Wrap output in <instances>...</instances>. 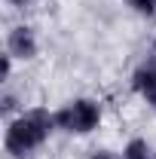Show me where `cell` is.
<instances>
[{"label": "cell", "instance_id": "6da1fadb", "mask_svg": "<svg viewBox=\"0 0 156 159\" xmlns=\"http://www.w3.org/2000/svg\"><path fill=\"white\" fill-rule=\"evenodd\" d=\"M49 125H52V116L43 113V110H34V113H25L21 119H16L6 132V150L12 156H25L28 150H34L43 144V138L49 135Z\"/></svg>", "mask_w": 156, "mask_h": 159}, {"label": "cell", "instance_id": "ba28073f", "mask_svg": "<svg viewBox=\"0 0 156 159\" xmlns=\"http://www.w3.org/2000/svg\"><path fill=\"white\" fill-rule=\"evenodd\" d=\"M12 3H25V0H12Z\"/></svg>", "mask_w": 156, "mask_h": 159}, {"label": "cell", "instance_id": "3957f363", "mask_svg": "<svg viewBox=\"0 0 156 159\" xmlns=\"http://www.w3.org/2000/svg\"><path fill=\"white\" fill-rule=\"evenodd\" d=\"M37 52V43H34V34L31 28H16L9 34V55H19V58H31Z\"/></svg>", "mask_w": 156, "mask_h": 159}, {"label": "cell", "instance_id": "8992f818", "mask_svg": "<svg viewBox=\"0 0 156 159\" xmlns=\"http://www.w3.org/2000/svg\"><path fill=\"white\" fill-rule=\"evenodd\" d=\"M132 6H135L138 12H147V16H153L156 12V0H129Z\"/></svg>", "mask_w": 156, "mask_h": 159}, {"label": "cell", "instance_id": "277c9868", "mask_svg": "<svg viewBox=\"0 0 156 159\" xmlns=\"http://www.w3.org/2000/svg\"><path fill=\"white\" fill-rule=\"evenodd\" d=\"M135 89L156 107V70L153 67H144V70L135 74Z\"/></svg>", "mask_w": 156, "mask_h": 159}, {"label": "cell", "instance_id": "7a4b0ae2", "mask_svg": "<svg viewBox=\"0 0 156 159\" xmlns=\"http://www.w3.org/2000/svg\"><path fill=\"white\" fill-rule=\"evenodd\" d=\"M98 104H92V101H74L71 107H64L58 116H55V122H58L61 129H67V132H92L98 125Z\"/></svg>", "mask_w": 156, "mask_h": 159}, {"label": "cell", "instance_id": "52a82bcc", "mask_svg": "<svg viewBox=\"0 0 156 159\" xmlns=\"http://www.w3.org/2000/svg\"><path fill=\"white\" fill-rule=\"evenodd\" d=\"M92 159H113V156H107V153H98V156H92Z\"/></svg>", "mask_w": 156, "mask_h": 159}, {"label": "cell", "instance_id": "5b68a950", "mask_svg": "<svg viewBox=\"0 0 156 159\" xmlns=\"http://www.w3.org/2000/svg\"><path fill=\"white\" fill-rule=\"evenodd\" d=\"M126 159H153V156H150V150H147L144 141H132L126 147Z\"/></svg>", "mask_w": 156, "mask_h": 159}]
</instances>
